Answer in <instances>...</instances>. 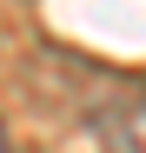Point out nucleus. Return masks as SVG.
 Returning <instances> with one entry per match:
<instances>
[{"label": "nucleus", "instance_id": "obj_1", "mask_svg": "<svg viewBox=\"0 0 146 153\" xmlns=\"http://www.w3.org/2000/svg\"><path fill=\"white\" fill-rule=\"evenodd\" d=\"M113 146H119V153H146V93H139V107L113 126Z\"/></svg>", "mask_w": 146, "mask_h": 153}, {"label": "nucleus", "instance_id": "obj_2", "mask_svg": "<svg viewBox=\"0 0 146 153\" xmlns=\"http://www.w3.org/2000/svg\"><path fill=\"white\" fill-rule=\"evenodd\" d=\"M0 153H13V146H7V126H0Z\"/></svg>", "mask_w": 146, "mask_h": 153}]
</instances>
